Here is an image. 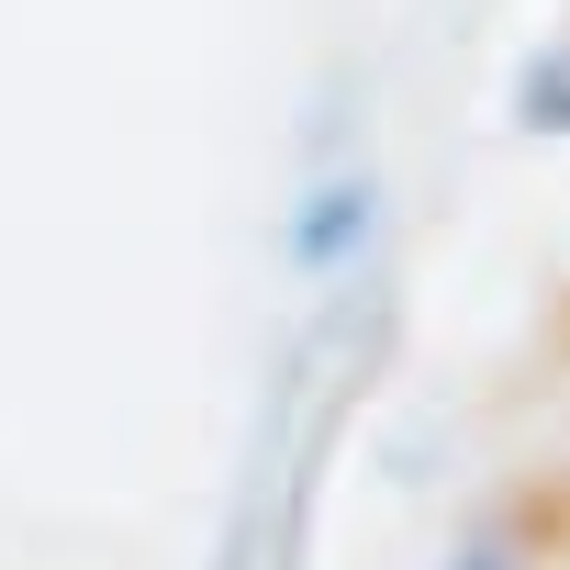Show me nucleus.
<instances>
[{"instance_id":"f257e3e1","label":"nucleus","mask_w":570,"mask_h":570,"mask_svg":"<svg viewBox=\"0 0 570 570\" xmlns=\"http://www.w3.org/2000/svg\"><path fill=\"white\" fill-rule=\"evenodd\" d=\"M370 213H381V179L358 168V179H325L314 202H303V224H292V257L303 268H347V246H370Z\"/></svg>"}]
</instances>
